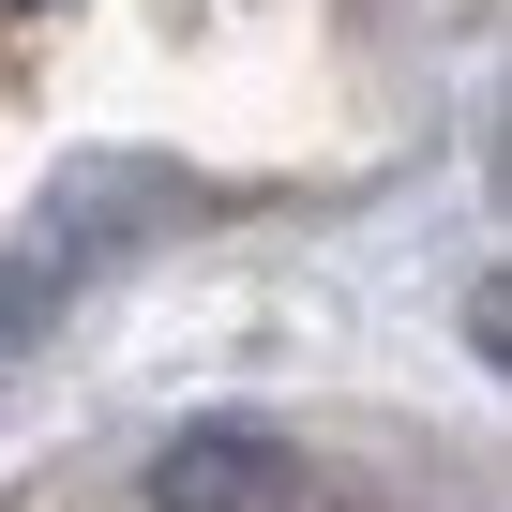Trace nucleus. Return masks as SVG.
I'll list each match as a JSON object with an SVG mask.
<instances>
[{
	"instance_id": "f257e3e1",
	"label": "nucleus",
	"mask_w": 512,
	"mask_h": 512,
	"mask_svg": "<svg viewBox=\"0 0 512 512\" xmlns=\"http://www.w3.org/2000/svg\"><path fill=\"white\" fill-rule=\"evenodd\" d=\"M151 211H166V181H151V166H91V181H61L16 241H0V362H16L76 287H106L121 256L151 241Z\"/></svg>"
},
{
	"instance_id": "f03ea898",
	"label": "nucleus",
	"mask_w": 512,
	"mask_h": 512,
	"mask_svg": "<svg viewBox=\"0 0 512 512\" xmlns=\"http://www.w3.org/2000/svg\"><path fill=\"white\" fill-rule=\"evenodd\" d=\"M302 497V452L272 422H196L151 452V512H287Z\"/></svg>"
}]
</instances>
